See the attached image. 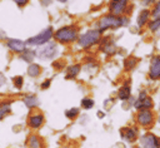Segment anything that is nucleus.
Here are the masks:
<instances>
[{
    "mask_svg": "<svg viewBox=\"0 0 160 148\" xmlns=\"http://www.w3.org/2000/svg\"><path fill=\"white\" fill-rule=\"evenodd\" d=\"M128 23V19L126 18H122V16H116V15H112V14H108L105 16H102L100 20H99V30L100 31H104L106 29H114V28H119L121 25H126Z\"/></svg>",
    "mask_w": 160,
    "mask_h": 148,
    "instance_id": "nucleus-1",
    "label": "nucleus"
},
{
    "mask_svg": "<svg viewBox=\"0 0 160 148\" xmlns=\"http://www.w3.org/2000/svg\"><path fill=\"white\" fill-rule=\"evenodd\" d=\"M54 38L60 43H72L78 38V30L74 26H62L55 31Z\"/></svg>",
    "mask_w": 160,
    "mask_h": 148,
    "instance_id": "nucleus-2",
    "label": "nucleus"
},
{
    "mask_svg": "<svg viewBox=\"0 0 160 148\" xmlns=\"http://www.w3.org/2000/svg\"><path fill=\"white\" fill-rule=\"evenodd\" d=\"M100 38H101L100 30H89L79 38V45L81 48H90L96 43H99Z\"/></svg>",
    "mask_w": 160,
    "mask_h": 148,
    "instance_id": "nucleus-3",
    "label": "nucleus"
},
{
    "mask_svg": "<svg viewBox=\"0 0 160 148\" xmlns=\"http://www.w3.org/2000/svg\"><path fill=\"white\" fill-rule=\"evenodd\" d=\"M51 36H54L52 29H51V28H46V29H44L41 33H39L38 35H35V36L28 39V41H26L25 44H28V45H35V46H41V45L46 44V43L51 39Z\"/></svg>",
    "mask_w": 160,
    "mask_h": 148,
    "instance_id": "nucleus-4",
    "label": "nucleus"
},
{
    "mask_svg": "<svg viewBox=\"0 0 160 148\" xmlns=\"http://www.w3.org/2000/svg\"><path fill=\"white\" fill-rule=\"evenodd\" d=\"M56 53H58V45H56L55 43H49V44H46V45L39 48V49L35 51V54H36L39 58L44 59V60L54 58V56L56 55Z\"/></svg>",
    "mask_w": 160,
    "mask_h": 148,
    "instance_id": "nucleus-5",
    "label": "nucleus"
},
{
    "mask_svg": "<svg viewBox=\"0 0 160 148\" xmlns=\"http://www.w3.org/2000/svg\"><path fill=\"white\" fill-rule=\"evenodd\" d=\"M126 6H128V0H111L109 9L112 15L121 16V14L125 11Z\"/></svg>",
    "mask_w": 160,
    "mask_h": 148,
    "instance_id": "nucleus-6",
    "label": "nucleus"
},
{
    "mask_svg": "<svg viewBox=\"0 0 160 148\" xmlns=\"http://www.w3.org/2000/svg\"><path fill=\"white\" fill-rule=\"evenodd\" d=\"M134 107L139 110H142V109H150L152 108V99L150 97L146 95L145 92H141L138 100L134 103Z\"/></svg>",
    "mask_w": 160,
    "mask_h": 148,
    "instance_id": "nucleus-7",
    "label": "nucleus"
},
{
    "mask_svg": "<svg viewBox=\"0 0 160 148\" xmlns=\"http://www.w3.org/2000/svg\"><path fill=\"white\" fill-rule=\"evenodd\" d=\"M140 142L142 144V148H159L160 144L159 138L152 133H146L145 135H142L140 138Z\"/></svg>",
    "mask_w": 160,
    "mask_h": 148,
    "instance_id": "nucleus-8",
    "label": "nucleus"
},
{
    "mask_svg": "<svg viewBox=\"0 0 160 148\" xmlns=\"http://www.w3.org/2000/svg\"><path fill=\"white\" fill-rule=\"evenodd\" d=\"M136 119H138V122H139L141 125L146 127V125H151V123H152V120H154V117H152V113H151L149 109H142V110H140V112L138 113Z\"/></svg>",
    "mask_w": 160,
    "mask_h": 148,
    "instance_id": "nucleus-9",
    "label": "nucleus"
},
{
    "mask_svg": "<svg viewBox=\"0 0 160 148\" xmlns=\"http://www.w3.org/2000/svg\"><path fill=\"white\" fill-rule=\"evenodd\" d=\"M149 75L151 79H160V55H156L152 58Z\"/></svg>",
    "mask_w": 160,
    "mask_h": 148,
    "instance_id": "nucleus-10",
    "label": "nucleus"
},
{
    "mask_svg": "<svg viewBox=\"0 0 160 148\" xmlns=\"http://www.w3.org/2000/svg\"><path fill=\"white\" fill-rule=\"evenodd\" d=\"M6 45H8V48L11 49L12 51L21 54V53L25 50V45H26V44H25L24 41L19 40V39H9Z\"/></svg>",
    "mask_w": 160,
    "mask_h": 148,
    "instance_id": "nucleus-11",
    "label": "nucleus"
},
{
    "mask_svg": "<svg viewBox=\"0 0 160 148\" xmlns=\"http://www.w3.org/2000/svg\"><path fill=\"white\" fill-rule=\"evenodd\" d=\"M120 134L124 139H126L128 142H134L136 139V132L132 129V128H129V127H125V128H121L120 129Z\"/></svg>",
    "mask_w": 160,
    "mask_h": 148,
    "instance_id": "nucleus-12",
    "label": "nucleus"
},
{
    "mask_svg": "<svg viewBox=\"0 0 160 148\" xmlns=\"http://www.w3.org/2000/svg\"><path fill=\"white\" fill-rule=\"evenodd\" d=\"M28 123H29V125L31 127V128H40L41 127V124L44 123V117H42V114H34V115H31L30 118H29V120H28Z\"/></svg>",
    "mask_w": 160,
    "mask_h": 148,
    "instance_id": "nucleus-13",
    "label": "nucleus"
},
{
    "mask_svg": "<svg viewBox=\"0 0 160 148\" xmlns=\"http://www.w3.org/2000/svg\"><path fill=\"white\" fill-rule=\"evenodd\" d=\"M110 40V38H105L101 43V50L102 51H105L106 54H114L115 53V45H114V43L112 41H109Z\"/></svg>",
    "mask_w": 160,
    "mask_h": 148,
    "instance_id": "nucleus-14",
    "label": "nucleus"
},
{
    "mask_svg": "<svg viewBox=\"0 0 160 148\" xmlns=\"http://www.w3.org/2000/svg\"><path fill=\"white\" fill-rule=\"evenodd\" d=\"M80 69H81V65H80V64L70 65V66L68 68V71H66V79H72V78H75V77L80 73Z\"/></svg>",
    "mask_w": 160,
    "mask_h": 148,
    "instance_id": "nucleus-15",
    "label": "nucleus"
},
{
    "mask_svg": "<svg viewBox=\"0 0 160 148\" xmlns=\"http://www.w3.org/2000/svg\"><path fill=\"white\" fill-rule=\"evenodd\" d=\"M130 95H131V89H130V87H129L128 83H126L125 85H122V87L119 89L118 97H119L121 100H126V99L130 98Z\"/></svg>",
    "mask_w": 160,
    "mask_h": 148,
    "instance_id": "nucleus-16",
    "label": "nucleus"
},
{
    "mask_svg": "<svg viewBox=\"0 0 160 148\" xmlns=\"http://www.w3.org/2000/svg\"><path fill=\"white\" fill-rule=\"evenodd\" d=\"M11 112V103L10 102H1L0 103V120L4 119Z\"/></svg>",
    "mask_w": 160,
    "mask_h": 148,
    "instance_id": "nucleus-17",
    "label": "nucleus"
},
{
    "mask_svg": "<svg viewBox=\"0 0 160 148\" xmlns=\"http://www.w3.org/2000/svg\"><path fill=\"white\" fill-rule=\"evenodd\" d=\"M24 103H25V105L28 107V108H35V107H38V104H39V100H38V97L36 95H34V94H30V95H28V97H25L24 98Z\"/></svg>",
    "mask_w": 160,
    "mask_h": 148,
    "instance_id": "nucleus-18",
    "label": "nucleus"
},
{
    "mask_svg": "<svg viewBox=\"0 0 160 148\" xmlns=\"http://www.w3.org/2000/svg\"><path fill=\"white\" fill-rule=\"evenodd\" d=\"M40 73H41V68H40L39 64H34V63H31V64L28 66V74H29L31 78H36Z\"/></svg>",
    "mask_w": 160,
    "mask_h": 148,
    "instance_id": "nucleus-19",
    "label": "nucleus"
},
{
    "mask_svg": "<svg viewBox=\"0 0 160 148\" xmlns=\"http://www.w3.org/2000/svg\"><path fill=\"white\" fill-rule=\"evenodd\" d=\"M29 148H41V139L38 135H30L28 139Z\"/></svg>",
    "mask_w": 160,
    "mask_h": 148,
    "instance_id": "nucleus-20",
    "label": "nucleus"
},
{
    "mask_svg": "<svg viewBox=\"0 0 160 148\" xmlns=\"http://www.w3.org/2000/svg\"><path fill=\"white\" fill-rule=\"evenodd\" d=\"M150 14H151V13H150L149 10H142V11L139 14V16H138V25H139V26L145 25V24L148 23V19H149Z\"/></svg>",
    "mask_w": 160,
    "mask_h": 148,
    "instance_id": "nucleus-21",
    "label": "nucleus"
},
{
    "mask_svg": "<svg viewBox=\"0 0 160 148\" xmlns=\"http://www.w3.org/2000/svg\"><path fill=\"white\" fill-rule=\"evenodd\" d=\"M35 56H36L35 51H32V50H26V49L20 54V58H21L22 60H25L26 63H31Z\"/></svg>",
    "mask_w": 160,
    "mask_h": 148,
    "instance_id": "nucleus-22",
    "label": "nucleus"
},
{
    "mask_svg": "<svg viewBox=\"0 0 160 148\" xmlns=\"http://www.w3.org/2000/svg\"><path fill=\"white\" fill-rule=\"evenodd\" d=\"M136 63H138V58H135V56H129V58H126L125 59V61H124V66H125V70H131V69H134L135 68V65H136Z\"/></svg>",
    "mask_w": 160,
    "mask_h": 148,
    "instance_id": "nucleus-23",
    "label": "nucleus"
},
{
    "mask_svg": "<svg viewBox=\"0 0 160 148\" xmlns=\"http://www.w3.org/2000/svg\"><path fill=\"white\" fill-rule=\"evenodd\" d=\"M81 107H82L84 109H91V108L94 107V100L90 99V98H84V99L81 100Z\"/></svg>",
    "mask_w": 160,
    "mask_h": 148,
    "instance_id": "nucleus-24",
    "label": "nucleus"
},
{
    "mask_svg": "<svg viewBox=\"0 0 160 148\" xmlns=\"http://www.w3.org/2000/svg\"><path fill=\"white\" fill-rule=\"evenodd\" d=\"M151 16L154 19H160V1L155 4V6H154V9L151 11Z\"/></svg>",
    "mask_w": 160,
    "mask_h": 148,
    "instance_id": "nucleus-25",
    "label": "nucleus"
},
{
    "mask_svg": "<svg viewBox=\"0 0 160 148\" xmlns=\"http://www.w3.org/2000/svg\"><path fill=\"white\" fill-rule=\"evenodd\" d=\"M65 114H66V117H68V118L74 119L75 117H78V114H79V109H78V108H71V109L66 110V112H65Z\"/></svg>",
    "mask_w": 160,
    "mask_h": 148,
    "instance_id": "nucleus-26",
    "label": "nucleus"
},
{
    "mask_svg": "<svg viewBox=\"0 0 160 148\" xmlns=\"http://www.w3.org/2000/svg\"><path fill=\"white\" fill-rule=\"evenodd\" d=\"M149 28H150V30H152V31L158 30V29L160 28V19H154V21H151V23L149 24Z\"/></svg>",
    "mask_w": 160,
    "mask_h": 148,
    "instance_id": "nucleus-27",
    "label": "nucleus"
},
{
    "mask_svg": "<svg viewBox=\"0 0 160 148\" xmlns=\"http://www.w3.org/2000/svg\"><path fill=\"white\" fill-rule=\"evenodd\" d=\"M12 82H14V84H15V87L18 88V89H20L21 87H22V77H20V75H18V77H15L14 79H12Z\"/></svg>",
    "mask_w": 160,
    "mask_h": 148,
    "instance_id": "nucleus-28",
    "label": "nucleus"
},
{
    "mask_svg": "<svg viewBox=\"0 0 160 148\" xmlns=\"http://www.w3.org/2000/svg\"><path fill=\"white\" fill-rule=\"evenodd\" d=\"M12 1H14V3H16L19 6H25V5L28 4V1H29V0H12Z\"/></svg>",
    "mask_w": 160,
    "mask_h": 148,
    "instance_id": "nucleus-29",
    "label": "nucleus"
},
{
    "mask_svg": "<svg viewBox=\"0 0 160 148\" xmlns=\"http://www.w3.org/2000/svg\"><path fill=\"white\" fill-rule=\"evenodd\" d=\"M50 84H51V80H49V79H48V80H45V82L41 84V88H42V89H46V88H49V87H50Z\"/></svg>",
    "mask_w": 160,
    "mask_h": 148,
    "instance_id": "nucleus-30",
    "label": "nucleus"
},
{
    "mask_svg": "<svg viewBox=\"0 0 160 148\" xmlns=\"http://www.w3.org/2000/svg\"><path fill=\"white\" fill-rule=\"evenodd\" d=\"M5 82H6L5 75H4L2 73H0V87H1V85H4V84H5Z\"/></svg>",
    "mask_w": 160,
    "mask_h": 148,
    "instance_id": "nucleus-31",
    "label": "nucleus"
},
{
    "mask_svg": "<svg viewBox=\"0 0 160 148\" xmlns=\"http://www.w3.org/2000/svg\"><path fill=\"white\" fill-rule=\"evenodd\" d=\"M52 66H54V68H58V69H59V68L61 69L64 65H62V61H55V63L52 64Z\"/></svg>",
    "mask_w": 160,
    "mask_h": 148,
    "instance_id": "nucleus-32",
    "label": "nucleus"
},
{
    "mask_svg": "<svg viewBox=\"0 0 160 148\" xmlns=\"http://www.w3.org/2000/svg\"><path fill=\"white\" fill-rule=\"evenodd\" d=\"M41 3H42V5H48L50 3V0H41Z\"/></svg>",
    "mask_w": 160,
    "mask_h": 148,
    "instance_id": "nucleus-33",
    "label": "nucleus"
},
{
    "mask_svg": "<svg viewBox=\"0 0 160 148\" xmlns=\"http://www.w3.org/2000/svg\"><path fill=\"white\" fill-rule=\"evenodd\" d=\"M98 117H99V118H102V117H104V113H102V112H98Z\"/></svg>",
    "mask_w": 160,
    "mask_h": 148,
    "instance_id": "nucleus-34",
    "label": "nucleus"
},
{
    "mask_svg": "<svg viewBox=\"0 0 160 148\" xmlns=\"http://www.w3.org/2000/svg\"><path fill=\"white\" fill-rule=\"evenodd\" d=\"M58 1H60V3H65L66 0H58Z\"/></svg>",
    "mask_w": 160,
    "mask_h": 148,
    "instance_id": "nucleus-35",
    "label": "nucleus"
},
{
    "mask_svg": "<svg viewBox=\"0 0 160 148\" xmlns=\"http://www.w3.org/2000/svg\"><path fill=\"white\" fill-rule=\"evenodd\" d=\"M149 1H154V0H145V3H149Z\"/></svg>",
    "mask_w": 160,
    "mask_h": 148,
    "instance_id": "nucleus-36",
    "label": "nucleus"
},
{
    "mask_svg": "<svg viewBox=\"0 0 160 148\" xmlns=\"http://www.w3.org/2000/svg\"><path fill=\"white\" fill-rule=\"evenodd\" d=\"M159 108H160V104H159Z\"/></svg>",
    "mask_w": 160,
    "mask_h": 148,
    "instance_id": "nucleus-37",
    "label": "nucleus"
}]
</instances>
